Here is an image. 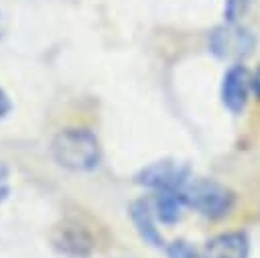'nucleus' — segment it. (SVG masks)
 I'll list each match as a JSON object with an SVG mask.
<instances>
[{"instance_id": "f257e3e1", "label": "nucleus", "mask_w": 260, "mask_h": 258, "mask_svg": "<svg viewBox=\"0 0 260 258\" xmlns=\"http://www.w3.org/2000/svg\"><path fill=\"white\" fill-rule=\"evenodd\" d=\"M53 160L71 173H91L102 163L100 138L87 128H63L51 140Z\"/></svg>"}, {"instance_id": "f03ea898", "label": "nucleus", "mask_w": 260, "mask_h": 258, "mask_svg": "<svg viewBox=\"0 0 260 258\" xmlns=\"http://www.w3.org/2000/svg\"><path fill=\"white\" fill-rule=\"evenodd\" d=\"M181 197L187 207L207 217H221L234 205V193L211 179H189L181 189Z\"/></svg>"}, {"instance_id": "7ed1b4c3", "label": "nucleus", "mask_w": 260, "mask_h": 258, "mask_svg": "<svg viewBox=\"0 0 260 258\" xmlns=\"http://www.w3.org/2000/svg\"><path fill=\"white\" fill-rule=\"evenodd\" d=\"M134 181L146 189L156 191H181L189 181V167L177 158H160L142 167Z\"/></svg>"}, {"instance_id": "20e7f679", "label": "nucleus", "mask_w": 260, "mask_h": 258, "mask_svg": "<svg viewBox=\"0 0 260 258\" xmlns=\"http://www.w3.org/2000/svg\"><path fill=\"white\" fill-rule=\"evenodd\" d=\"M252 49L254 35L238 22H225L221 26H215L209 35V51L219 59L238 61L250 55Z\"/></svg>"}, {"instance_id": "39448f33", "label": "nucleus", "mask_w": 260, "mask_h": 258, "mask_svg": "<svg viewBox=\"0 0 260 258\" xmlns=\"http://www.w3.org/2000/svg\"><path fill=\"white\" fill-rule=\"evenodd\" d=\"M53 248L67 258H87L93 252V238L87 228L75 219L61 221L51 236Z\"/></svg>"}, {"instance_id": "423d86ee", "label": "nucleus", "mask_w": 260, "mask_h": 258, "mask_svg": "<svg viewBox=\"0 0 260 258\" xmlns=\"http://www.w3.org/2000/svg\"><path fill=\"white\" fill-rule=\"evenodd\" d=\"M250 73L242 63H234L221 81V102L230 112H242L248 102L250 91Z\"/></svg>"}, {"instance_id": "0eeeda50", "label": "nucleus", "mask_w": 260, "mask_h": 258, "mask_svg": "<svg viewBox=\"0 0 260 258\" xmlns=\"http://www.w3.org/2000/svg\"><path fill=\"white\" fill-rule=\"evenodd\" d=\"M128 215H130V221L136 230V234L140 236V240L152 248H162L165 242H162V234L158 232L156 228V215H154V209H152V203L148 199H136L128 205Z\"/></svg>"}, {"instance_id": "6e6552de", "label": "nucleus", "mask_w": 260, "mask_h": 258, "mask_svg": "<svg viewBox=\"0 0 260 258\" xmlns=\"http://www.w3.org/2000/svg\"><path fill=\"white\" fill-rule=\"evenodd\" d=\"M248 236L242 232H225L205 242L201 258H248Z\"/></svg>"}, {"instance_id": "1a4fd4ad", "label": "nucleus", "mask_w": 260, "mask_h": 258, "mask_svg": "<svg viewBox=\"0 0 260 258\" xmlns=\"http://www.w3.org/2000/svg\"><path fill=\"white\" fill-rule=\"evenodd\" d=\"M154 215L160 223L171 225L181 219V211L185 207V201L181 197V191H156L154 199L150 201Z\"/></svg>"}, {"instance_id": "9d476101", "label": "nucleus", "mask_w": 260, "mask_h": 258, "mask_svg": "<svg viewBox=\"0 0 260 258\" xmlns=\"http://www.w3.org/2000/svg\"><path fill=\"white\" fill-rule=\"evenodd\" d=\"M165 252L167 258H199L197 250L185 240H173L171 244L165 246Z\"/></svg>"}, {"instance_id": "9b49d317", "label": "nucleus", "mask_w": 260, "mask_h": 258, "mask_svg": "<svg viewBox=\"0 0 260 258\" xmlns=\"http://www.w3.org/2000/svg\"><path fill=\"white\" fill-rule=\"evenodd\" d=\"M250 0H225L223 4V16L225 22H238L242 18V14L246 12Z\"/></svg>"}, {"instance_id": "f8f14e48", "label": "nucleus", "mask_w": 260, "mask_h": 258, "mask_svg": "<svg viewBox=\"0 0 260 258\" xmlns=\"http://www.w3.org/2000/svg\"><path fill=\"white\" fill-rule=\"evenodd\" d=\"M8 193H10V173L8 167L0 163V203L8 197Z\"/></svg>"}, {"instance_id": "ddd939ff", "label": "nucleus", "mask_w": 260, "mask_h": 258, "mask_svg": "<svg viewBox=\"0 0 260 258\" xmlns=\"http://www.w3.org/2000/svg\"><path fill=\"white\" fill-rule=\"evenodd\" d=\"M10 112H12V100L6 93V89L0 85V120H4Z\"/></svg>"}, {"instance_id": "4468645a", "label": "nucleus", "mask_w": 260, "mask_h": 258, "mask_svg": "<svg viewBox=\"0 0 260 258\" xmlns=\"http://www.w3.org/2000/svg\"><path fill=\"white\" fill-rule=\"evenodd\" d=\"M250 87H252V91L260 98V65H258V69L250 75Z\"/></svg>"}, {"instance_id": "2eb2a0df", "label": "nucleus", "mask_w": 260, "mask_h": 258, "mask_svg": "<svg viewBox=\"0 0 260 258\" xmlns=\"http://www.w3.org/2000/svg\"><path fill=\"white\" fill-rule=\"evenodd\" d=\"M0 35H2V28H0Z\"/></svg>"}]
</instances>
